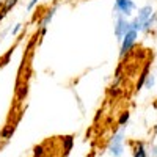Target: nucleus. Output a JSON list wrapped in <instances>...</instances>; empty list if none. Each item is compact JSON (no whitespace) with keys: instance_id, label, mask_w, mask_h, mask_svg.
Wrapping results in <instances>:
<instances>
[{"instance_id":"f257e3e1","label":"nucleus","mask_w":157,"mask_h":157,"mask_svg":"<svg viewBox=\"0 0 157 157\" xmlns=\"http://www.w3.org/2000/svg\"><path fill=\"white\" fill-rule=\"evenodd\" d=\"M154 8L152 5H143L137 10V14L130 19V27L132 30L138 32V33H145L146 27H148V22L151 21V17L154 16Z\"/></svg>"},{"instance_id":"f03ea898","label":"nucleus","mask_w":157,"mask_h":157,"mask_svg":"<svg viewBox=\"0 0 157 157\" xmlns=\"http://www.w3.org/2000/svg\"><path fill=\"white\" fill-rule=\"evenodd\" d=\"M126 129L127 127H118L115 132L112 134L109 143H107V151L112 157H123L126 152Z\"/></svg>"},{"instance_id":"7ed1b4c3","label":"nucleus","mask_w":157,"mask_h":157,"mask_svg":"<svg viewBox=\"0 0 157 157\" xmlns=\"http://www.w3.org/2000/svg\"><path fill=\"white\" fill-rule=\"evenodd\" d=\"M115 16V25H113V32H115V38L118 43L123 41V38L132 30L130 27V19L121 16V14H113Z\"/></svg>"},{"instance_id":"20e7f679","label":"nucleus","mask_w":157,"mask_h":157,"mask_svg":"<svg viewBox=\"0 0 157 157\" xmlns=\"http://www.w3.org/2000/svg\"><path fill=\"white\" fill-rule=\"evenodd\" d=\"M137 11V3L134 0H115L113 3V14H121L124 17H132Z\"/></svg>"},{"instance_id":"39448f33","label":"nucleus","mask_w":157,"mask_h":157,"mask_svg":"<svg viewBox=\"0 0 157 157\" xmlns=\"http://www.w3.org/2000/svg\"><path fill=\"white\" fill-rule=\"evenodd\" d=\"M137 39H138V32H135V30H130V32L123 38V41L120 43V58H124L129 52L134 49Z\"/></svg>"},{"instance_id":"423d86ee","label":"nucleus","mask_w":157,"mask_h":157,"mask_svg":"<svg viewBox=\"0 0 157 157\" xmlns=\"http://www.w3.org/2000/svg\"><path fill=\"white\" fill-rule=\"evenodd\" d=\"M130 148H132V157H149V148L145 141L134 140L129 141Z\"/></svg>"},{"instance_id":"0eeeda50","label":"nucleus","mask_w":157,"mask_h":157,"mask_svg":"<svg viewBox=\"0 0 157 157\" xmlns=\"http://www.w3.org/2000/svg\"><path fill=\"white\" fill-rule=\"evenodd\" d=\"M55 13H57V6H55V5L46 11L44 17L41 19V22H39V25H38V29H39V35H41V36H44V35H46V32H47V25L52 22V19H54V16H55Z\"/></svg>"},{"instance_id":"6e6552de","label":"nucleus","mask_w":157,"mask_h":157,"mask_svg":"<svg viewBox=\"0 0 157 157\" xmlns=\"http://www.w3.org/2000/svg\"><path fill=\"white\" fill-rule=\"evenodd\" d=\"M61 145H63V151L64 154H69L72 146H74V137L72 135H64L61 137Z\"/></svg>"},{"instance_id":"1a4fd4ad","label":"nucleus","mask_w":157,"mask_h":157,"mask_svg":"<svg viewBox=\"0 0 157 157\" xmlns=\"http://www.w3.org/2000/svg\"><path fill=\"white\" fill-rule=\"evenodd\" d=\"M129 120H130V112L126 110V112H123L120 115V118H118V126H120V127H127Z\"/></svg>"},{"instance_id":"9d476101","label":"nucleus","mask_w":157,"mask_h":157,"mask_svg":"<svg viewBox=\"0 0 157 157\" xmlns=\"http://www.w3.org/2000/svg\"><path fill=\"white\" fill-rule=\"evenodd\" d=\"M155 86V75L152 72H149L145 78V85H143V88H146V90H152Z\"/></svg>"},{"instance_id":"9b49d317","label":"nucleus","mask_w":157,"mask_h":157,"mask_svg":"<svg viewBox=\"0 0 157 157\" xmlns=\"http://www.w3.org/2000/svg\"><path fill=\"white\" fill-rule=\"evenodd\" d=\"M149 74V71H148V66L143 69V72L140 74V80L137 82V91H140L141 88H143V85H145V78H146V75Z\"/></svg>"},{"instance_id":"f8f14e48","label":"nucleus","mask_w":157,"mask_h":157,"mask_svg":"<svg viewBox=\"0 0 157 157\" xmlns=\"http://www.w3.org/2000/svg\"><path fill=\"white\" fill-rule=\"evenodd\" d=\"M17 3H19V0H5V3H3V8H2V10L8 13V11H11L13 8H14Z\"/></svg>"},{"instance_id":"ddd939ff","label":"nucleus","mask_w":157,"mask_h":157,"mask_svg":"<svg viewBox=\"0 0 157 157\" xmlns=\"http://www.w3.org/2000/svg\"><path fill=\"white\" fill-rule=\"evenodd\" d=\"M13 132H14V127H5L2 132H0V137H2L3 140H8L13 135Z\"/></svg>"},{"instance_id":"4468645a","label":"nucleus","mask_w":157,"mask_h":157,"mask_svg":"<svg viewBox=\"0 0 157 157\" xmlns=\"http://www.w3.org/2000/svg\"><path fill=\"white\" fill-rule=\"evenodd\" d=\"M44 155V146L43 145H38L33 148V157H43Z\"/></svg>"},{"instance_id":"2eb2a0df","label":"nucleus","mask_w":157,"mask_h":157,"mask_svg":"<svg viewBox=\"0 0 157 157\" xmlns=\"http://www.w3.org/2000/svg\"><path fill=\"white\" fill-rule=\"evenodd\" d=\"M21 30H22V24H21V22H17V24H14V27H13V29H11V36H17Z\"/></svg>"},{"instance_id":"dca6fc26","label":"nucleus","mask_w":157,"mask_h":157,"mask_svg":"<svg viewBox=\"0 0 157 157\" xmlns=\"http://www.w3.org/2000/svg\"><path fill=\"white\" fill-rule=\"evenodd\" d=\"M41 2V0H30V2L27 3V11H33V8Z\"/></svg>"},{"instance_id":"f3484780","label":"nucleus","mask_w":157,"mask_h":157,"mask_svg":"<svg viewBox=\"0 0 157 157\" xmlns=\"http://www.w3.org/2000/svg\"><path fill=\"white\" fill-rule=\"evenodd\" d=\"M149 157H157V145L149 146Z\"/></svg>"}]
</instances>
